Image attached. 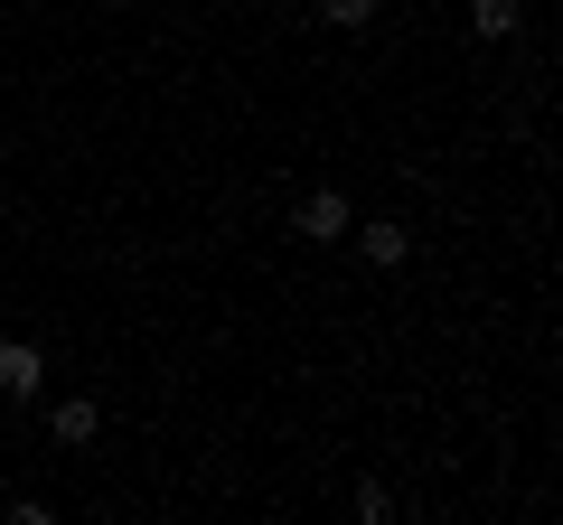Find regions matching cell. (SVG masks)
Returning a JSON list of instances; mask_svg holds the SVG:
<instances>
[{
  "label": "cell",
  "instance_id": "7a4b0ae2",
  "mask_svg": "<svg viewBox=\"0 0 563 525\" xmlns=\"http://www.w3.org/2000/svg\"><path fill=\"white\" fill-rule=\"evenodd\" d=\"M47 394V357L29 338H0V404H38Z\"/></svg>",
  "mask_w": 563,
  "mask_h": 525
},
{
  "label": "cell",
  "instance_id": "6da1fadb",
  "mask_svg": "<svg viewBox=\"0 0 563 525\" xmlns=\"http://www.w3.org/2000/svg\"><path fill=\"white\" fill-rule=\"evenodd\" d=\"M347 225H357V198H347V188H310V198L291 206V235L301 244H339Z\"/></svg>",
  "mask_w": 563,
  "mask_h": 525
},
{
  "label": "cell",
  "instance_id": "277c9868",
  "mask_svg": "<svg viewBox=\"0 0 563 525\" xmlns=\"http://www.w3.org/2000/svg\"><path fill=\"white\" fill-rule=\"evenodd\" d=\"M347 235H357V254L376 262V272H395V262L413 254V225H395V216H376V225H347Z\"/></svg>",
  "mask_w": 563,
  "mask_h": 525
},
{
  "label": "cell",
  "instance_id": "3957f363",
  "mask_svg": "<svg viewBox=\"0 0 563 525\" xmlns=\"http://www.w3.org/2000/svg\"><path fill=\"white\" fill-rule=\"evenodd\" d=\"M47 432H57L66 450H85L103 432V404H95V394H57V404H47Z\"/></svg>",
  "mask_w": 563,
  "mask_h": 525
},
{
  "label": "cell",
  "instance_id": "5b68a950",
  "mask_svg": "<svg viewBox=\"0 0 563 525\" xmlns=\"http://www.w3.org/2000/svg\"><path fill=\"white\" fill-rule=\"evenodd\" d=\"M517 29H526L517 0H470V38H517Z\"/></svg>",
  "mask_w": 563,
  "mask_h": 525
},
{
  "label": "cell",
  "instance_id": "8992f818",
  "mask_svg": "<svg viewBox=\"0 0 563 525\" xmlns=\"http://www.w3.org/2000/svg\"><path fill=\"white\" fill-rule=\"evenodd\" d=\"M310 20H320V29H347V38H357V29H376V0H320Z\"/></svg>",
  "mask_w": 563,
  "mask_h": 525
}]
</instances>
